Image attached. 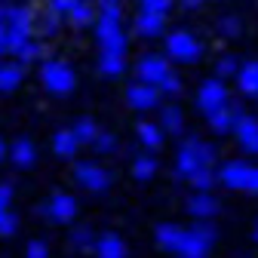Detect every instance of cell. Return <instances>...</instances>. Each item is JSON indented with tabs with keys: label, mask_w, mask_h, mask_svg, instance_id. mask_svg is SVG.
I'll list each match as a JSON object with an SVG mask.
<instances>
[{
	"label": "cell",
	"mask_w": 258,
	"mask_h": 258,
	"mask_svg": "<svg viewBox=\"0 0 258 258\" xmlns=\"http://www.w3.org/2000/svg\"><path fill=\"white\" fill-rule=\"evenodd\" d=\"M218 160V151L209 145V142H200V139H184L178 145V154H175V172L190 178L197 169H212V163Z\"/></svg>",
	"instance_id": "1"
},
{
	"label": "cell",
	"mask_w": 258,
	"mask_h": 258,
	"mask_svg": "<svg viewBox=\"0 0 258 258\" xmlns=\"http://www.w3.org/2000/svg\"><path fill=\"white\" fill-rule=\"evenodd\" d=\"M218 240V228L212 221H197L194 228H184V237L178 243V258H206L209 249Z\"/></svg>",
	"instance_id": "2"
},
{
	"label": "cell",
	"mask_w": 258,
	"mask_h": 258,
	"mask_svg": "<svg viewBox=\"0 0 258 258\" xmlns=\"http://www.w3.org/2000/svg\"><path fill=\"white\" fill-rule=\"evenodd\" d=\"M218 181L231 190H249L258 194V166H249L243 160H228L218 169Z\"/></svg>",
	"instance_id": "3"
},
{
	"label": "cell",
	"mask_w": 258,
	"mask_h": 258,
	"mask_svg": "<svg viewBox=\"0 0 258 258\" xmlns=\"http://www.w3.org/2000/svg\"><path fill=\"white\" fill-rule=\"evenodd\" d=\"M40 80H43L46 92H52V95H68V92L74 89V83H77L74 68H71L68 61H61V58H49V61H43Z\"/></svg>",
	"instance_id": "4"
},
{
	"label": "cell",
	"mask_w": 258,
	"mask_h": 258,
	"mask_svg": "<svg viewBox=\"0 0 258 258\" xmlns=\"http://www.w3.org/2000/svg\"><path fill=\"white\" fill-rule=\"evenodd\" d=\"M166 55L178 64H194L200 55H203V46L200 40L190 34V31H172L166 37Z\"/></svg>",
	"instance_id": "5"
},
{
	"label": "cell",
	"mask_w": 258,
	"mask_h": 258,
	"mask_svg": "<svg viewBox=\"0 0 258 258\" xmlns=\"http://www.w3.org/2000/svg\"><path fill=\"white\" fill-rule=\"evenodd\" d=\"M74 181L89 194H102V190L111 187V172L102 169L99 163H77L74 166Z\"/></svg>",
	"instance_id": "6"
},
{
	"label": "cell",
	"mask_w": 258,
	"mask_h": 258,
	"mask_svg": "<svg viewBox=\"0 0 258 258\" xmlns=\"http://www.w3.org/2000/svg\"><path fill=\"white\" fill-rule=\"evenodd\" d=\"M136 74H139L142 83H151V86L160 89V86H163V80L172 74V68H169V58L148 52V55H142V61L136 64Z\"/></svg>",
	"instance_id": "7"
},
{
	"label": "cell",
	"mask_w": 258,
	"mask_h": 258,
	"mask_svg": "<svg viewBox=\"0 0 258 258\" xmlns=\"http://www.w3.org/2000/svg\"><path fill=\"white\" fill-rule=\"evenodd\" d=\"M95 40H99L102 52H126V34L120 31L117 19L99 16V22H95Z\"/></svg>",
	"instance_id": "8"
},
{
	"label": "cell",
	"mask_w": 258,
	"mask_h": 258,
	"mask_svg": "<svg viewBox=\"0 0 258 258\" xmlns=\"http://www.w3.org/2000/svg\"><path fill=\"white\" fill-rule=\"evenodd\" d=\"M228 102H231V99H228V86H224L218 77L206 80V83L200 86V92H197V108H200L206 117L215 114V111H221Z\"/></svg>",
	"instance_id": "9"
},
{
	"label": "cell",
	"mask_w": 258,
	"mask_h": 258,
	"mask_svg": "<svg viewBox=\"0 0 258 258\" xmlns=\"http://www.w3.org/2000/svg\"><path fill=\"white\" fill-rule=\"evenodd\" d=\"M160 92L157 86H151V83H133V86H126V102H129V108H136V111H154V108H160Z\"/></svg>",
	"instance_id": "10"
},
{
	"label": "cell",
	"mask_w": 258,
	"mask_h": 258,
	"mask_svg": "<svg viewBox=\"0 0 258 258\" xmlns=\"http://www.w3.org/2000/svg\"><path fill=\"white\" fill-rule=\"evenodd\" d=\"M40 212L49 215V218L58 221V224H68V221H74V215H77V200L71 197V194H52V197L40 206Z\"/></svg>",
	"instance_id": "11"
},
{
	"label": "cell",
	"mask_w": 258,
	"mask_h": 258,
	"mask_svg": "<svg viewBox=\"0 0 258 258\" xmlns=\"http://www.w3.org/2000/svg\"><path fill=\"white\" fill-rule=\"evenodd\" d=\"M246 111L237 105V102H228L221 111H215V114H209L206 120H209V126H212V133H218V136H228V133H234V126H237V120L243 117Z\"/></svg>",
	"instance_id": "12"
},
{
	"label": "cell",
	"mask_w": 258,
	"mask_h": 258,
	"mask_svg": "<svg viewBox=\"0 0 258 258\" xmlns=\"http://www.w3.org/2000/svg\"><path fill=\"white\" fill-rule=\"evenodd\" d=\"M234 136H237V145L246 154H258V117L243 114L237 120V126H234Z\"/></svg>",
	"instance_id": "13"
},
{
	"label": "cell",
	"mask_w": 258,
	"mask_h": 258,
	"mask_svg": "<svg viewBox=\"0 0 258 258\" xmlns=\"http://www.w3.org/2000/svg\"><path fill=\"white\" fill-rule=\"evenodd\" d=\"M10 163L16 166V169H31L37 163V148H34V142L31 139H16L13 145H10Z\"/></svg>",
	"instance_id": "14"
},
{
	"label": "cell",
	"mask_w": 258,
	"mask_h": 258,
	"mask_svg": "<svg viewBox=\"0 0 258 258\" xmlns=\"http://www.w3.org/2000/svg\"><path fill=\"white\" fill-rule=\"evenodd\" d=\"M95 258H126V243L120 234L114 231H105L99 240H95V249H92Z\"/></svg>",
	"instance_id": "15"
},
{
	"label": "cell",
	"mask_w": 258,
	"mask_h": 258,
	"mask_svg": "<svg viewBox=\"0 0 258 258\" xmlns=\"http://www.w3.org/2000/svg\"><path fill=\"white\" fill-rule=\"evenodd\" d=\"M31 43V31L25 28H13V25H4V31H0V49L10 52V55H19L22 46Z\"/></svg>",
	"instance_id": "16"
},
{
	"label": "cell",
	"mask_w": 258,
	"mask_h": 258,
	"mask_svg": "<svg viewBox=\"0 0 258 258\" xmlns=\"http://www.w3.org/2000/svg\"><path fill=\"white\" fill-rule=\"evenodd\" d=\"M187 212L197 221H212L218 215V200L212 197V194H194V197L187 200Z\"/></svg>",
	"instance_id": "17"
},
{
	"label": "cell",
	"mask_w": 258,
	"mask_h": 258,
	"mask_svg": "<svg viewBox=\"0 0 258 258\" xmlns=\"http://www.w3.org/2000/svg\"><path fill=\"white\" fill-rule=\"evenodd\" d=\"M181 237H184V228H178V224H157V231H154V240H157V246L160 249H166V252H178V243H181Z\"/></svg>",
	"instance_id": "18"
},
{
	"label": "cell",
	"mask_w": 258,
	"mask_h": 258,
	"mask_svg": "<svg viewBox=\"0 0 258 258\" xmlns=\"http://www.w3.org/2000/svg\"><path fill=\"white\" fill-rule=\"evenodd\" d=\"M52 151L61 157V160H71L77 151H80V139L74 129H58V133L52 136Z\"/></svg>",
	"instance_id": "19"
},
{
	"label": "cell",
	"mask_w": 258,
	"mask_h": 258,
	"mask_svg": "<svg viewBox=\"0 0 258 258\" xmlns=\"http://www.w3.org/2000/svg\"><path fill=\"white\" fill-rule=\"evenodd\" d=\"M163 25H166V16H163V13L142 10V13L136 16V31H139L142 37H157L160 31H163Z\"/></svg>",
	"instance_id": "20"
},
{
	"label": "cell",
	"mask_w": 258,
	"mask_h": 258,
	"mask_svg": "<svg viewBox=\"0 0 258 258\" xmlns=\"http://www.w3.org/2000/svg\"><path fill=\"white\" fill-rule=\"evenodd\" d=\"M4 25L31 31V25H34V13H31L28 7H22V4H10V7H4Z\"/></svg>",
	"instance_id": "21"
},
{
	"label": "cell",
	"mask_w": 258,
	"mask_h": 258,
	"mask_svg": "<svg viewBox=\"0 0 258 258\" xmlns=\"http://www.w3.org/2000/svg\"><path fill=\"white\" fill-rule=\"evenodd\" d=\"M160 126H163V133H172L178 136L181 129H184V114L178 105H163L160 108Z\"/></svg>",
	"instance_id": "22"
},
{
	"label": "cell",
	"mask_w": 258,
	"mask_h": 258,
	"mask_svg": "<svg viewBox=\"0 0 258 258\" xmlns=\"http://www.w3.org/2000/svg\"><path fill=\"white\" fill-rule=\"evenodd\" d=\"M136 133H139V142L148 148V151H157L160 145H163V126H160V123H139V129H136Z\"/></svg>",
	"instance_id": "23"
},
{
	"label": "cell",
	"mask_w": 258,
	"mask_h": 258,
	"mask_svg": "<svg viewBox=\"0 0 258 258\" xmlns=\"http://www.w3.org/2000/svg\"><path fill=\"white\" fill-rule=\"evenodd\" d=\"M99 71L105 77H120L126 71V52H102L99 55Z\"/></svg>",
	"instance_id": "24"
},
{
	"label": "cell",
	"mask_w": 258,
	"mask_h": 258,
	"mask_svg": "<svg viewBox=\"0 0 258 258\" xmlns=\"http://www.w3.org/2000/svg\"><path fill=\"white\" fill-rule=\"evenodd\" d=\"M237 83H240V92L258 99V61H246L243 64L240 74H237Z\"/></svg>",
	"instance_id": "25"
},
{
	"label": "cell",
	"mask_w": 258,
	"mask_h": 258,
	"mask_svg": "<svg viewBox=\"0 0 258 258\" xmlns=\"http://www.w3.org/2000/svg\"><path fill=\"white\" fill-rule=\"evenodd\" d=\"M154 175H157V160H154V154H139L133 160V178L136 181H151Z\"/></svg>",
	"instance_id": "26"
},
{
	"label": "cell",
	"mask_w": 258,
	"mask_h": 258,
	"mask_svg": "<svg viewBox=\"0 0 258 258\" xmlns=\"http://www.w3.org/2000/svg\"><path fill=\"white\" fill-rule=\"evenodd\" d=\"M22 83V61H7L0 68V89L4 92H16Z\"/></svg>",
	"instance_id": "27"
},
{
	"label": "cell",
	"mask_w": 258,
	"mask_h": 258,
	"mask_svg": "<svg viewBox=\"0 0 258 258\" xmlns=\"http://www.w3.org/2000/svg\"><path fill=\"white\" fill-rule=\"evenodd\" d=\"M71 129H74V133H77L80 145H92L95 139H99V133H102V129L95 126V120H92V117H80V120H77V123H74Z\"/></svg>",
	"instance_id": "28"
},
{
	"label": "cell",
	"mask_w": 258,
	"mask_h": 258,
	"mask_svg": "<svg viewBox=\"0 0 258 258\" xmlns=\"http://www.w3.org/2000/svg\"><path fill=\"white\" fill-rule=\"evenodd\" d=\"M187 181L194 184V190H197V194H209V190L218 184V172H212V169L206 166V169H197Z\"/></svg>",
	"instance_id": "29"
},
{
	"label": "cell",
	"mask_w": 258,
	"mask_h": 258,
	"mask_svg": "<svg viewBox=\"0 0 258 258\" xmlns=\"http://www.w3.org/2000/svg\"><path fill=\"white\" fill-rule=\"evenodd\" d=\"M68 22L71 25H77V28H83V25H92L95 22V13H92V4H86V0H80V4L71 10V16H68Z\"/></svg>",
	"instance_id": "30"
},
{
	"label": "cell",
	"mask_w": 258,
	"mask_h": 258,
	"mask_svg": "<svg viewBox=\"0 0 258 258\" xmlns=\"http://www.w3.org/2000/svg\"><path fill=\"white\" fill-rule=\"evenodd\" d=\"M240 68H243V64H240L234 55H221L218 64H215V77H218V80H224V77H237Z\"/></svg>",
	"instance_id": "31"
},
{
	"label": "cell",
	"mask_w": 258,
	"mask_h": 258,
	"mask_svg": "<svg viewBox=\"0 0 258 258\" xmlns=\"http://www.w3.org/2000/svg\"><path fill=\"white\" fill-rule=\"evenodd\" d=\"M95 240H99V237H92V231L83 228V224L71 231V243H74L77 249H83V252H92V249H95Z\"/></svg>",
	"instance_id": "32"
},
{
	"label": "cell",
	"mask_w": 258,
	"mask_h": 258,
	"mask_svg": "<svg viewBox=\"0 0 258 258\" xmlns=\"http://www.w3.org/2000/svg\"><path fill=\"white\" fill-rule=\"evenodd\" d=\"M19 231V218L13 209H0V237H13Z\"/></svg>",
	"instance_id": "33"
},
{
	"label": "cell",
	"mask_w": 258,
	"mask_h": 258,
	"mask_svg": "<svg viewBox=\"0 0 258 258\" xmlns=\"http://www.w3.org/2000/svg\"><path fill=\"white\" fill-rule=\"evenodd\" d=\"M92 148L99 151V154H111V151L117 148V139H114V133H108V129H102V133H99V139L92 142Z\"/></svg>",
	"instance_id": "34"
},
{
	"label": "cell",
	"mask_w": 258,
	"mask_h": 258,
	"mask_svg": "<svg viewBox=\"0 0 258 258\" xmlns=\"http://www.w3.org/2000/svg\"><path fill=\"white\" fill-rule=\"evenodd\" d=\"M40 43H34V40H31L28 46H22V52L16 55V61H22V64H28V61H34V58H40Z\"/></svg>",
	"instance_id": "35"
},
{
	"label": "cell",
	"mask_w": 258,
	"mask_h": 258,
	"mask_svg": "<svg viewBox=\"0 0 258 258\" xmlns=\"http://www.w3.org/2000/svg\"><path fill=\"white\" fill-rule=\"evenodd\" d=\"M25 258H49V246L43 240H31L25 249Z\"/></svg>",
	"instance_id": "36"
},
{
	"label": "cell",
	"mask_w": 258,
	"mask_h": 258,
	"mask_svg": "<svg viewBox=\"0 0 258 258\" xmlns=\"http://www.w3.org/2000/svg\"><path fill=\"white\" fill-rule=\"evenodd\" d=\"M142 4V10H151V13H169L172 10V0H139Z\"/></svg>",
	"instance_id": "37"
},
{
	"label": "cell",
	"mask_w": 258,
	"mask_h": 258,
	"mask_svg": "<svg viewBox=\"0 0 258 258\" xmlns=\"http://www.w3.org/2000/svg\"><path fill=\"white\" fill-rule=\"evenodd\" d=\"M80 4V0H49V10L58 16H71V10Z\"/></svg>",
	"instance_id": "38"
},
{
	"label": "cell",
	"mask_w": 258,
	"mask_h": 258,
	"mask_svg": "<svg viewBox=\"0 0 258 258\" xmlns=\"http://www.w3.org/2000/svg\"><path fill=\"white\" fill-rule=\"evenodd\" d=\"M160 92H163V95H178V92H181V80H178L175 74H169V77L163 80V86H160Z\"/></svg>",
	"instance_id": "39"
},
{
	"label": "cell",
	"mask_w": 258,
	"mask_h": 258,
	"mask_svg": "<svg viewBox=\"0 0 258 258\" xmlns=\"http://www.w3.org/2000/svg\"><path fill=\"white\" fill-rule=\"evenodd\" d=\"M218 31H221L224 37H237L240 34V25H237V19H221L218 22Z\"/></svg>",
	"instance_id": "40"
},
{
	"label": "cell",
	"mask_w": 258,
	"mask_h": 258,
	"mask_svg": "<svg viewBox=\"0 0 258 258\" xmlns=\"http://www.w3.org/2000/svg\"><path fill=\"white\" fill-rule=\"evenodd\" d=\"M13 184L10 181H4V184H0V209H13Z\"/></svg>",
	"instance_id": "41"
},
{
	"label": "cell",
	"mask_w": 258,
	"mask_h": 258,
	"mask_svg": "<svg viewBox=\"0 0 258 258\" xmlns=\"http://www.w3.org/2000/svg\"><path fill=\"white\" fill-rule=\"evenodd\" d=\"M58 22H61V16L49 10V13L43 16V34H55V31H58Z\"/></svg>",
	"instance_id": "42"
},
{
	"label": "cell",
	"mask_w": 258,
	"mask_h": 258,
	"mask_svg": "<svg viewBox=\"0 0 258 258\" xmlns=\"http://www.w3.org/2000/svg\"><path fill=\"white\" fill-rule=\"evenodd\" d=\"M178 4H184V7H190V10H194V7H200L203 0H178Z\"/></svg>",
	"instance_id": "43"
},
{
	"label": "cell",
	"mask_w": 258,
	"mask_h": 258,
	"mask_svg": "<svg viewBox=\"0 0 258 258\" xmlns=\"http://www.w3.org/2000/svg\"><path fill=\"white\" fill-rule=\"evenodd\" d=\"M252 240L258 243V221H255V228H252Z\"/></svg>",
	"instance_id": "44"
},
{
	"label": "cell",
	"mask_w": 258,
	"mask_h": 258,
	"mask_svg": "<svg viewBox=\"0 0 258 258\" xmlns=\"http://www.w3.org/2000/svg\"><path fill=\"white\" fill-rule=\"evenodd\" d=\"M102 4H114V0H99V7H102Z\"/></svg>",
	"instance_id": "45"
}]
</instances>
